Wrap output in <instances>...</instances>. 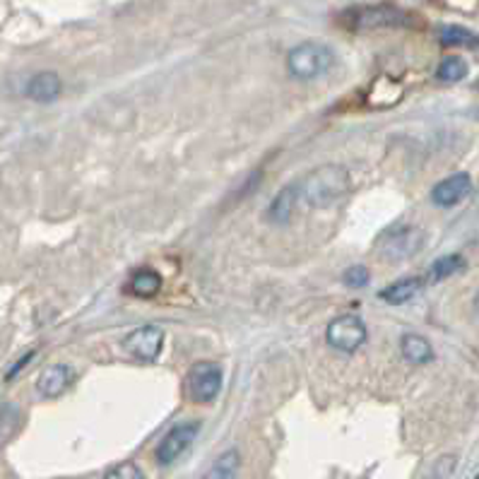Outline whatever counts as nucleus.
Masks as SVG:
<instances>
[{
    "instance_id": "f3484780",
    "label": "nucleus",
    "mask_w": 479,
    "mask_h": 479,
    "mask_svg": "<svg viewBox=\"0 0 479 479\" xmlns=\"http://www.w3.org/2000/svg\"><path fill=\"white\" fill-rule=\"evenodd\" d=\"M439 39L443 46H470V48L479 46L477 35H473V32L465 27H455V25L441 29Z\"/></svg>"
},
{
    "instance_id": "2eb2a0df",
    "label": "nucleus",
    "mask_w": 479,
    "mask_h": 479,
    "mask_svg": "<svg viewBox=\"0 0 479 479\" xmlns=\"http://www.w3.org/2000/svg\"><path fill=\"white\" fill-rule=\"evenodd\" d=\"M403 20H405L403 13L391 5H378L372 7V10H362L357 15L359 27H391V25H398Z\"/></svg>"
},
{
    "instance_id": "f03ea898",
    "label": "nucleus",
    "mask_w": 479,
    "mask_h": 479,
    "mask_svg": "<svg viewBox=\"0 0 479 479\" xmlns=\"http://www.w3.org/2000/svg\"><path fill=\"white\" fill-rule=\"evenodd\" d=\"M332 48L321 41H304L290 51L287 56V70L297 80H316L332 68Z\"/></svg>"
},
{
    "instance_id": "412c9836",
    "label": "nucleus",
    "mask_w": 479,
    "mask_h": 479,
    "mask_svg": "<svg viewBox=\"0 0 479 479\" xmlns=\"http://www.w3.org/2000/svg\"><path fill=\"white\" fill-rule=\"evenodd\" d=\"M108 479H114V477H121V479H140L142 473L138 470L133 463H123V465L114 467V470H108L107 473Z\"/></svg>"
},
{
    "instance_id": "9d476101",
    "label": "nucleus",
    "mask_w": 479,
    "mask_h": 479,
    "mask_svg": "<svg viewBox=\"0 0 479 479\" xmlns=\"http://www.w3.org/2000/svg\"><path fill=\"white\" fill-rule=\"evenodd\" d=\"M63 92V80L61 75L54 73V70H44V73L32 75V80L27 82L25 87V95L32 99V102L39 104H51L56 102Z\"/></svg>"
},
{
    "instance_id": "6e6552de",
    "label": "nucleus",
    "mask_w": 479,
    "mask_h": 479,
    "mask_svg": "<svg viewBox=\"0 0 479 479\" xmlns=\"http://www.w3.org/2000/svg\"><path fill=\"white\" fill-rule=\"evenodd\" d=\"M473 190V178L467 174H453L443 181H439L432 190V203L436 208H455L463 203Z\"/></svg>"
},
{
    "instance_id": "5701e85b",
    "label": "nucleus",
    "mask_w": 479,
    "mask_h": 479,
    "mask_svg": "<svg viewBox=\"0 0 479 479\" xmlns=\"http://www.w3.org/2000/svg\"><path fill=\"white\" fill-rule=\"evenodd\" d=\"M477 477H479V474H477Z\"/></svg>"
},
{
    "instance_id": "0eeeda50",
    "label": "nucleus",
    "mask_w": 479,
    "mask_h": 479,
    "mask_svg": "<svg viewBox=\"0 0 479 479\" xmlns=\"http://www.w3.org/2000/svg\"><path fill=\"white\" fill-rule=\"evenodd\" d=\"M164 344V331L157 325H145V328H136L130 331L126 338L121 340V347L128 352L130 357L140 359V362H155L159 357Z\"/></svg>"
},
{
    "instance_id": "6ab92c4d",
    "label": "nucleus",
    "mask_w": 479,
    "mask_h": 479,
    "mask_svg": "<svg viewBox=\"0 0 479 479\" xmlns=\"http://www.w3.org/2000/svg\"><path fill=\"white\" fill-rule=\"evenodd\" d=\"M239 470V453L237 451H227L222 455V458L217 460L215 467L209 470L208 477L215 479V477H234Z\"/></svg>"
},
{
    "instance_id": "4468645a",
    "label": "nucleus",
    "mask_w": 479,
    "mask_h": 479,
    "mask_svg": "<svg viewBox=\"0 0 479 479\" xmlns=\"http://www.w3.org/2000/svg\"><path fill=\"white\" fill-rule=\"evenodd\" d=\"M126 290H128L133 297L152 299L162 290V277H159V272L142 268V270L133 272V277H130L128 284H126Z\"/></svg>"
},
{
    "instance_id": "20e7f679",
    "label": "nucleus",
    "mask_w": 479,
    "mask_h": 479,
    "mask_svg": "<svg viewBox=\"0 0 479 479\" xmlns=\"http://www.w3.org/2000/svg\"><path fill=\"white\" fill-rule=\"evenodd\" d=\"M186 395L196 405H209L222 391V366L217 362H198L186 373Z\"/></svg>"
},
{
    "instance_id": "1a4fd4ad",
    "label": "nucleus",
    "mask_w": 479,
    "mask_h": 479,
    "mask_svg": "<svg viewBox=\"0 0 479 479\" xmlns=\"http://www.w3.org/2000/svg\"><path fill=\"white\" fill-rule=\"evenodd\" d=\"M73 369L66 364H54L46 366L44 372L36 378V391H39L41 398H58L63 392L68 391L70 383H73Z\"/></svg>"
},
{
    "instance_id": "a211bd4d",
    "label": "nucleus",
    "mask_w": 479,
    "mask_h": 479,
    "mask_svg": "<svg viewBox=\"0 0 479 479\" xmlns=\"http://www.w3.org/2000/svg\"><path fill=\"white\" fill-rule=\"evenodd\" d=\"M436 77L441 82H460L467 77V63L458 56H448L441 61V66L436 68Z\"/></svg>"
},
{
    "instance_id": "aec40b11",
    "label": "nucleus",
    "mask_w": 479,
    "mask_h": 479,
    "mask_svg": "<svg viewBox=\"0 0 479 479\" xmlns=\"http://www.w3.org/2000/svg\"><path fill=\"white\" fill-rule=\"evenodd\" d=\"M369 280H372V272H369V268H364V265H352L342 275V282L347 284V287H352V290H362V287L369 284Z\"/></svg>"
},
{
    "instance_id": "f257e3e1",
    "label": "nucleus",
    "mask_w": 479,
    "mask_h": 479,
    "mask_svg": "<svg viewBox=\"0 0 479 479\" xmlns=\"http://www.w3.org/2000/svg\"><path fill=\"white\" fill-rule=\"evenodd\" d=\"M352 174L342 164H321L299 181V196L311 208H331L350 196Z\"/></svg>"
},
{
    "instance_id": "f8f14e48",
    "label": "nucleus",
    "mask_w": 479,
    "mask_h": 479,
    "mask_svg": "<svg viewBox=\"0 0 479 479\" xmlns=\"http://www.w3.org/2000/svg\"><path fill=\"white\" fill-rule=\"evenodd\" d=\"M422 290H424V280H422V277H403L398 282L388 284L385 290L378 291V297L383 299L385 304L403 306L417 297Z\"/></svg>"
},
{
    "instance_id": "4be33fe9",
    "label": "nucleus",
    "mask_w": 479,
    "mask_h": 479,
    "mask_svg": "<svg viewBox=\"0 0 479 479\" xmlns=\"http://www.w3.org/2000/svg\"><path fill=\"white\" fill-rule=\"evenodd\" d=\"M474 304H477V311H479V294H477V301H474Z\"/></svg>"
},
{
    "instance_id": "ddd939ff",
    "label": "nucleus",
    "mask_w": 479,
    "mask_h": 479,
    "mask_svg": "<svg viewBox=\"0 0 479 479\" xmlns=\"http://www.w3.org/2000/svg\"><path fill=\"white\" fill-rule=\"evenodd\" d=\"M400 350H403V357H405L407 364L412 366H424L429 362H433V350L429 340L417 335V332H407L400 340Z\"/></svg>"
},
{
    "instance_id": "dca6fc26",
    "label": "nucleus",
    "mask_w": 479,
    "mask_h": 479,
    "mask_svg": "<svg viewBox=\"0 0 479 479\" xmlns=\"http://www.w3.org/2000/svg\"><path fill=\"white\" fill-rule=\"evenodd\" d=\"M465 258L458 256V253H451V256H443V258H436L432 263V268H429V275H426V280L429 282H441V280H445V277H453L458 275L460 270H465Z\"/></svg>"
},
{
    "instance_id": "39448f33",
    "label": "nucleus",
    "mask_w": 479,
    "mask_h": 479,
    "mask_svg": "<svg viewBox=\"0 0 479 479\" xmlns=\"http://www.w3.org/2000/svg\"><path fill=\"white\" fill-rule=\"evenodd\" d=\"M369 338L364 321L357 313H342V316L332 318L328 331H325V342L332 350L342 352V354H354Z\"/></svg>"
},
{
    "instance_id": "7ed1b4c3",
    "label": "nucleus",
    "mask_w": 479,
    "mask_h": 479,
    "mask_svg": "<svg viewBox=\"0 0 479 479\" xmlns=\"http://www.w3.org/2000/svg\"><path fill=\"white\" fill-rule=\"evenodd\" d=\"M422 246H424V234L417 227L400 224V227H392L378 237L376 253L385 263H400V260L414 256Z\"/></svg>"
},
{
    "instance_id": "9b49d317",
    "label": "nucleus",
    "mask_w": 479,
    "mask_h": 479,
    "mask_svg": "<svg viewBox=\"0 0 479 479\" xmlns=\"http://www.w3.org/2000/svg\"><path fill=\"white\" fill-rule=\"evenodd\" d=\"M299 200H301V196H299V183L284 186L275 196L270 208H268V219H270L272 224H287L291 219V215H294Z\"/></svg>"
},
{
    "instance_id": "423d86ee",
    "label": "nucleus",
    "mask_w": 479,
    "mask_h": 479,
    "mask_svg": "<svg viewBox=\"0 0 479 479\" xmlns=\"http://www.w3.org/2000/svg\"><path fill=\"white\" fill-rule=\"evenodd\" d=\"M198 432H200V424L196 422H189V424H178L174 426L162 441L157 445V463L162 467L174 465L176 460L181 458L183 453L189 451L193 441H196Z\"/></svg>"
}]
</instances>
